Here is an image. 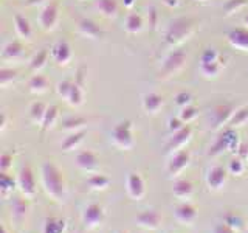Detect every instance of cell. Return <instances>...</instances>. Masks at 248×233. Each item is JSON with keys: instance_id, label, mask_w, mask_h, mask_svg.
<instances>
[{"instance_id": "obj_13", "label": "cell", "mask_w": 248, "mask_h": 233, "mask_svg": "<svg viewBox=\"0 0 248 233\" xmlns=\"http://www.w3.org/2000/svg\"><path fill=\"white\" fill-rule=\"evenodd\" d=\"M227 169L223 166H213L206 174V185L214 191L220 190L227 182Z\"/></svg>"}, {"instance_id": "obj_11", "label": "cell", "mask_w": 248, "mask_h": 233, "mask_svg": "<svg viewBox=\"0 0 248 233\" xmlns=\"http://www.w3.org/2000/svg\"><path fill=\"white\" fill-rule=\"evenodd\" d=\"M137 224L143 229H149V230H155L160 227V224L163 221L161 215L157 212V210H144L138 216H137Z\"/></svg>"}, {"instance_id": "obj_54", "label": "cell", "mask_w": 248, "mask_h": 233, "mask_svg": "<svg viewBox=\"0 0 248 233\" xmlns=\"http://www.w3.org/2000/svg\"><path fill=\"white\" fill-rule=\"evenodd\" d=\"M0 124H2V129L6 128V115L2 114V116H0Z\"/></svg>"}, {"instance_id": "obj_10", "label": "cell", "mask_w": 248, "mask_h": 233, "mask_svg": "<svg viewBox=\"0 0 248 233\" xmlns=\"http://www.w3.org/2000/svg\"><path fill=\"white\" fill-rule=\"evenodd\" d=\"M59 20V10L56 3H50L46 5L42 13L39 14V23L44 30H53L56 27V23Z\"/></svg>"}, {"instance_id": "obj_49", "label": "cell", "mask_w": 248, "mask_h": 233, "mask_svg": "<svg viewBox=\"0 0 248 233\" xmlns=\"http://www.w3.org/2000/svg\"><path fill=\"white\" fill-rule=\"evenodd\" d=\"M213 233H237L234 229H231L230 225H227V224H219V225H216L214 227V230H213Z\"/></svg>"}, {"instance_id": "obj_36", "label": "cell", "mask_w": 248, "mask_h": 233, "mask_svg": "<svg viewBox=\"0 0 248 233\" xmlns=\"http://www.w3.org/2000/svg\"><path fill=\"white\" fill-rule=\"evenodd\" d=\"M46 109H48V107H46L44 103H34L30 109V118L33 120L34 123H42Z\"/></svg>"}, {"instance_id": "obj_20", "label": "cell", "mask_w": 248, "mask_h": 233, "mask_svg": "<svg viewBox=\"0 0 248 233\" xmlns=\"http://www.w3.org/2000/svg\"><path fill=\"white\" fill-rule=\"evenodd\" d=\"M79 31L84 36H87L90 39H101L103 37V30H101L99 25H96V23L90 19H82L79 22Z\"/></svg>"}, {"instance_id": "obj_55", "label": "cell", "mask_w": 248, "mask_h": 233, "mask_svg": "<svg viewBox=\"0 0 248 233\" xmlns=\"http://www.w3.org/2000/svg\"><path fill=\"white\" fill-rule=\"evenodd\" d=\"M244 23H245V25L248 27V14L245 16V17H244Z\"/></svg>"}, {"instance_id": "obj_14", "label": "cell", "mask_w": 248, "mask_h": 233, "mask_svg": "<svg viewBox=\"0 0 248 233\" xmlns=\"http://www.w3.org/2000/svg\"><path fill=\"white\" fill-rule=\"evenodd\" d=\"M228 42L234 49L248 51V28H234L228 33Z\"/></svg>"}, {"instance_id": "obj_16", "label": "cell", "mask_w": 248, "mask_h": 233, "mask_svg": "<svg viewBox=\"0 0 248 233\" xmlns=\"http://www.w3.org/2000/svg\"><path fill=\"white\" fill-rule=\"evenodd\" d=\"M98 157L95 152L92 151H82L76 155V165L78 168H81L82 171H87V173H90V171H95L98 168Z\"/></svg>"}, {"instance_id": "obj_34", "label": "cell", "mask_w": 248, "mask_h": 233, "mask_svg": "<svg viewBox=\"0 0 248 233\" xmlns=\"http://www.w3.org/2000/svg\"><path fill=\"white\" fill-rule=\"evenodd\" d=\"M247 121H248V106L237 109V111L232 114L230 124L232 128H236V126H242V124H245Z\"/></svg>"}, {"instance_id": "obj_44", "label": "cell", "mask_w": 248, "mask_h": 233, "mask_svg": "<svg viewBox=\"0 0 248 233\" xmlns=\"http://www.w3.org/2000/svg\"><path fill=\"white\" fill-rule=\"evenodd\" d=\"M72 87H73V83H72V81H68V80H64V81H61V83L58 84V93H59V95H61L62 98H68Z\"/></svg>"}, {"instance_id": "obj_38", "label": "cell", "mask_w": 248, "mask_h": 233, "mask_svg": "<svg viewBox=\"0 0 248 233\" xmlns=\"http://www.w3.org/2000/svg\"><path fill=\"white\" fill-rule=\"evenodd\" d=\"M84 124H87V120L82 118V116H76V118H68L62 123V129L64 131H76L82 128Z\"/></svg>"}, {"instance_id": "obj_23", "label": "cell", "mask_w": 248, "mask_h": 233, "mask_svg": "<svg viewBox=\"0 0 248 233\" xmlns=\"http://www.w3.org/2000/svg\"><path fill=\"white\" fill-rule=\"evenodd\" d=\"M222 66H223V62H220V58L216 59V61H208V62L202 61L200 62V70H202V73H203L205 76L211 78V76L219 75Z\"/></svg>"}, {"instance_id": "obj_24", "label": "cell", "mask_w": 248, "mask_h": 233, "mask_svg": "<svg viewBox=\"0 0 248 233\" xmlns=\"http://www.w3.org/2000/svg\"><path fill=\"white\" fill-rule=\"evenodd\" d=\"M143 28V17L138 13H130L126 19V31L130 34L140 33Z\"/></svg>"}, {"instance_id": "obj_9", "label": "cell", "mask_w": 248, "mask_h": 233, "mask_svg": "<svg viewBox=\"0 0 248 233\" xmlns=\"http://www.w3.org/2000/svg\"><path fill=\"white\" fill-rule=\"evenodd\" d=\"M127 193L132 199L140 200L144 198L146 194V185L143 177L138 173H129L127 176Z\"/></svg>"}, {"instance_id": "obj_15", "label": "cell", "mask_w": 248, "mask_h": 233, "mask_svg": "<svg viewBox=\"0 0 248 233\" xmlns=\"http://www.w3.org/2000/svg\"><path fill=\"white\" fill-rule=\"evenodd\" d=\"M234 107L231 104H222V106H217L214 111H213V126L214 128H220L222 124L225 123H230L232 114H234Z\"/></svg>"}, {"instance_id": "obj_43", "label": "cell", "mask_w": 248, "mask_h": 233, "mask_svg": "<svg viewBox=\"0 0 248 233\" xmlns=\"http://www.w3.org/2000/svg\"><path fill=\"white\" fill-rule=\"evenodd\" d=\"M192 101V95L189 92H180L175 95V104L180 106V107H186L189 106V103Z\"/></svg>"}, {"instance_id": "obj_6", "label": "cell", "mask_w": 248, "mask_h": 233, "mask_svg": "<svg viewBox=\"0 0 248 233\" xmlns=\"http://www.w3.org/2000/svg\"><path fill=\"white\" fill-rule=\"evenodd\" d=\"M17 186L25 198L31 199L36 196V179L30 166H23L17 179Z\"/></svg>"}, {"instance_id": "obj_35", "label": "cell", "mask_w": 248, "mask_h": 233, "mask_svg": "<svg viewBox=\"0 0 248 233\" xmlns=\"http://www.w3.org/2000/svg\"><path fill=\"white\" fill-rule=\"evenodd\" d=\"M46 59H48V50H46V49H42L33 59H31V62H30V68L33 70V72H37V70H41V68L45 66Z\"/></svg>"}, {"instance_id": "obj_28", "label": "cell", "mask_w": 248, "mask_h": 233, "mask_svg": "<svg viewBox=\"0 0 248 233\" xmlns=\"http://www.w3.org/2000/svg\"><path fill=\"white\" fill-rule=\"evenodd\" d=\"M48 85H50L48 80H46V78L42 76V75H34V76L28 81V87H30V90H31V92H34V93H42V92H45L46 89H48Z\"/></svg>"}, {"instance_id": "obj_5", "label": "cell", "mask_w": 248, "mask_h": 233, "mask_svg": "<svg viewBox=\"0 0 248 233\" xmlns=\"http://www.w3.org/2000/svg\"><path fill=\"white\" fill-rule=\"evenodd\" d=\"M186 62V53L183 50H174L172 53H169L166 59L163 61V66L160 70V78H168L177 73Z\"/></svg>"}, {"instance_id": "obj_27", "label": "cell", "mask_w": 248, "mask_h": 233, "mask_svg": "<svg viewBox=\"0 0 248 233\" xmlns=\"http://www.w3.org/2000/svg\"><path fill=\"white\" fill-rule=\"evenodd\" d=\"M14 25H16V30H17V33L22 37H25V39L31 37V27H30V22L25 19V16L16 14L14 16Z\"/></svg>"}, {"instance_id": "obj_37", "label": "cell", "mask_w": 248, "mask_h": 233, "mask_svg": "<svg viewBox=\"0 0 248 233\" xmlns=\"http://www.w3.org/2000/svg\"><path fill=\"white\" fill-rule=\"evenodd\" d=\"M16 185H17V183H16L13 181V177H10L6 173L0 174V191H2L3 196H6L8 193H11L16 188Z\"/></svg>"}, {"instance_id": "obj_21", "label": "cell", "mask_w": 248, "mask_h": 233, "mask_svg": "<svg viewBox=\"0 0 248 233\" xmlns=\"http://www.w3.org/2000/svg\"><path fill=\"white\" fill-rule=\"evenodd\" d=\"M194 193V186L189 181H177L174 183V196L178 198V199H189Z\"/></svg>"}, {"instance_id": "obj_8", "label": "cell", "mask_w": 248, "mask_h": 233, "mask_svg": "<svg viewBox=\"0 0 248 233\" xmlns=\"http://www.w3.org/2000/svg\"><path fill=\"white\" fill-rule=\"evenodd\" d=\"M189 160H191V154L189 151L182 150L172 155V159L169 160L168 163V173L170 176H178L182 171L189 165Z\"/></svg>"}, {"instance_id": "obj_7", "label": "cell", "mask_w": 248, "mask_h": 233, "mask_svg": "<svg viewBox=\"0 0 248 233\" xmlns=\"http://www.w3.org/2000/svg\"><path fill=\"white\" fill-rule=\"evenodd\" d=\"M104 208L99 204H90L82 213V222L87 229H95L104 221Z\"/></svg>"}, {"instance_id": "obj_19", "label": "cell", "mask_w": 248, "mask_h": 233, "mask_svg": "<svg viewBox=\"0 0 248 233\" xmlns=\"http://www.w3.org/2000/svg\"><path fill=\"white\" fill-rule=\"evenodd\" d=\"M191 135H192V128L186 124L180 131L174 132L172 138H170L168 143V150H178V148H182L191 138Z\"/></svg>"}, {"instance_id": "obj_40", "label": "cell", "mask_w": 248, "mask_h": 233, "mask_svg": "<svg viewBox=\"0 0 248 233\" xmlns=\"http://www.w3.org/2000/svg\"><path fill=\"white\" fill-rule=\"evenodd\" d=\"M228 171H230L231 174H234V176H240L245 171L244 160L239 159V157L230 160V163H228Z\"/></svg>"}, {"instance_id": "obj_45", "label": "cell", "mask_w": 248, "mask_h": 233, "mask_svg": "<svg viewBox=\"0 0 248 233\" xmlns=\"http://www.w3.org/2000/svg\"><path fill=\"white\" fill-rule=\"evenodd\" d=\"M11 166H13V155L8 152L2 154V157H0V169H2V173H6Z\"/></svg>"}, {"instance_id": "obj_3", "label": "cell", "mask_w": 248, "mask_h": 233, "mask_svg": "<svg viewBox=\"0 0 248 233\" xmlns=\"http://www.w3.org/2000/svg\"><path fill=\"white\" fill-rule=\"evenodd\" d=\"M239 148V137H237V132H234L232 129H227L223 131L222 134L217 137V140L214 142V145L209 148L208 154L209 155H217L223 151H237Z\"/></svg>"}, {"instance_id": "obj_32", "label": "cell", "mask_w": 248, "mask_h": 233, "mask_svg": "<svg viewBox=\"0 0 248 233\" xmlns=\"http://www.w3.org/2000/svg\"><path fill=\"white\" fill-rule=\"evenodd\" d=\"M98 8L107 17H112V16L118 13V3H116V0H98Z\"/></svg>"}, {"instance_id": "obj_31", "label": "cell", "mask_w": 248, "mask_h": 233, "mask_svg": "<svg viewBox=\"0 0 248 233\" xmlns=\"http://www.w3.org/2000/svg\"><path fill=\"white\" fill-rule=\"evenodd\" d=\"M22 53H23V45L19 41H13V42L5 45L2 56L3 58H10V59H16V58H19Z\"/></svg>"}, {"instance_id": "obj_48", "label": "cell", "mask_w": 248, "mask_h": 233, "mask_svg": "<svg viewBox=\"0 0 248 233\" xmlns=\"http://www.w3.org/2000/svg\"><path fill=\"white\" fill-rule=\"evenodd\" d=\"M236 152H237L239 159H242L244 162L248 160V143H240Z\"/></svg>"}, {"instance_id": "obj_53", "label": "cell", "mask_w": 248, "mask_h": 233, "mask_svg": "<svg viewBox=\"0 0 248 233\" xmlns=\"http://www.w3.org/2000/svg\"><path fill=\"white\" fill-rule=\"evenodd\" d=\"M123 3H124V6H126V8H132V6H134V3H135V0H123Z\"/></svg>"}, {"instance_id": "obj_4", "label": "cell", "mask_w": 248, "mask_h": 233, "mask_svg": "<svg viewBox=\"0 0 248 233\" xmlns=\"http://www.w3.org/2000/svg\"><path fill=\"white\" fill-rule=\"evenodd\" d=\"M113 143L121 150H130L134 146V134H132V121L126 120L118 123L112 131Z\"/></svg>"}, {"instance_id": "obj_41", "label": "cell", "mask_w": 248, "mask_h": 233, "mask_svg": "<svg viewBox=\"0 0 248 233\" xmlns=\"http://www.w3.org/2000/svg\"><path fill=\"white\" fill-rule=\"evenodd\" d=\"M197 116V109L194 106H186V107H182V112H180V120L186 124L192 121L194 118Z\"/></svg>"}, {"instance_id": "obj_42", "label": "cell", "mask_w": 248, "mask_h": 233, "mask_svg": "<svg viewBox=\"0 0 248 233\" xmlns=\"http://www.w3.org/2000/svg\"><path fill=\"white\" fill-rule=\"evenodd\" d=\"M245 5H247V0H228V2L225 3L223 10L227 14H232V13L239 11L240 8H244Z\"/></svg>"}, {"instance_id": "obj_12", "label": "cell", "mask_w": 248, "mask_h": 233, "mask_svg": "<svg viewBox=\"0 0 248 233\" xmlns=\"http://www.w3.org/2000/svg\"><path fill=\"white\" fill-rule=\"evenodd\" d=\"M174 215H175V219L185 224V225H189L196 221L197 217V210L192 204H188V202H183V204H178L174 210Z\"/></svg>"}, {"instance_id": "obj_51", "label": "cell", "mask_w": 248, "mask_h": 233, "mask_svg": "<svg viewBox=\"0 0 248 233\" xmlns=\"http://www.w3.org/2000/svg\"><path fill=\"white\" fill-rule=\"evenodd\" d=\"M163 3H165L166 6H169V8H174V6H177L178 0H163Z\"/></svg>"}, {"instance_id": "obj_2", "label": "cell", "mask_w": 248, "mask_h": 233, "mask_svg": "<svg viewBox=\"0 0 248 233\" xmlns=\"http://www.w3.org/2000/svg\"><path fill=\"white\" fill-rule=\"evenodd\" d=\"M194 30V22L188 17H177L169 23L165 33V41L168 45H177L188 39Z\"/></svg>"}, {"instance_id": "obj_18", "label": "cell", "mask_w": 248, "mask_h": 233, "mask_svg": "<svg viewBox=\"0 0 248 233\" xmlns=\"http://www.w3.org/2000/svg\"><path fill=\"white\" fill-rule=\"evenodd\" d=\"M165 104V98H163L160 93H147L143 98V109L147 114H157L160 109Z\"/></svg>"}, {"instance_id": "obj_1", "label": "cell", "mask_w": 248, "mask_h": 233, "mask_svg": "<svg viewBox=\"0 0 248 233\" xmlns=\"http://www.w3.org/2000/svg\"><path fill=\"white\" fill-rule=\"evenodd\" d=\"M41 173H42V183L45 191L56 200L64 199L65 185L64 181H62L61 171L58 169V166L53 162H44Z\"/></svg>"}, {"instance_id": "obj_47", "label": "cell", "mask_w": 248, "mask_h": 233, "mask_svg": "<svg viewBox=\"0 0 248 233\" xmlns=\"http://www.w3.org/2000/svg\"><path fill=\"white\" fill-rule=\"evenodd\" d=\"M183 126H185V123L180 120V116H178V118H170V120H169V129L172 131V132L180 131Z\"/></svg>"}, {"instance_id": "obj_17", "label": "cell", "mask_w": 248, "mask_h": 233, "mask_svg": "<svg viewBox=\"0 0 248 233\" xmlns=\"http://www.w3.org/2000/svg\"><path fill=\"white\" fill-rule=\"evenodd\" d=\"M51 56L61 66L67 64V62L72 59V49H70V45L65 41H61L51 49Z\"/></svg>"}, {"instance_id": "obj_29", "label": "cell", "mask_w": 248, "mask_h": 233, "mask_svg": "<svg viewBox=\"0 0 248 233\" xmlns=\"http://www.w3.org/2000/svg\"><path fill=\"white\" fill-rule=\"evenodd\" d=\"M85 137V131H79V132H73L70 134L64 142H62V150L64 151H72L75 148L79 145Z\"/></svg>"}, {"instance_id": "obj_22", "label": "cell", "mask_w": 248, "mask_h": 233, "mask_svg": "<svg viewBox=\"0 0 248 233\" xmlns=\"http://www.w3.org/2000/svg\"><path fill=\"white\" fill-rule=\"evenodd\" d=\"M87 185H89L90 190H95V191L106 190L107 186L110 185V179L104 174H92L87 179Z\"/></svg>"}, {"instance_id": "obj_25", "label": "cell", "mask_w": 248, "mask_h": 233, "mask_svg": "<svg viewBox=\"0 0 248 233\" xmlns=\"http://www.w3.org/2000/svg\"><path fill=\"white\" fill-rule=\"evenodd\" d=\"M67 224L64 219H56V217H48L44 224L42 233H64Z\"/></svg>"}, {"instance_id": "obj_50", "label": "cell", "mask_w": 248, "mask_h": 233, "mask_svg": "<svg viewBox=\"0 0 248 233\" xmlns=\"http://www.w3.org/2000/svg\"><path fill=\"white\" fill-rule=\"evenodd\" d=\"M149 16H151V22H149V25H151L152 28H155V25H157V11H155L154 8H152V10L149 11Z\"/></svg>"}, {"instance_id": "obj_30", "label": "cell", "mask_w": 248, "mask_h": 233, "mask_svg": "<svg viewBox=\"0 0 248 233\" xmlns=\"http://www.w3.org/2000/svg\"><path fill=\"white\" fill-rule=\"evenodd\" d=\"M68 103L72 104L73 107H78L84 103V90H82V85L73 83V87L70 90V95H68Z\"/></svg>"}, {"instance_id": "obj_46", "label": "cell", "mask_w": 248, "mask_h": 233, "mask_svg": "<svg viewBox=\"0 0 248 233\" xmlns=\"http://www.w3.org/2000/svg\"><path fill=\"white\" fill-rule=\"evenodd\" d=\"M27 213V205H25V202H22V200H17L14 204V215L17 216V217H22V216H25Z\"/></svg>"}, {"instance_id": "obj_33", "label": "cell", "mask_w": 248, "mask_h": 233, "mask_svg": "<svg viewBox=\"0 0 248 233\" xmlns=\"http://www.w3.org/2000/svg\"><path fill=\"white\" fill-rule=\"evenodd\" d=\"M223 222L227 224V225H230L231 229H234L237 233L245 227L244 219L239 215H236V213H227V215H225V217H223Z\"/></svg>"}, {"instance_id": "obj_26", "label": "cell", "mask_w": 248, "mask_h": 233, "mask_svg": "<svg viewBox=\"0 0 248 233\" xmlns=\"http://www.w3.org/2000/svg\"><path fill=\"white\" fill-rule=\"evenodd\" d=\"M58 116H59V109H58L56 106H50L48 109H46L45 116H44V120H42V123H41L42 132H45V131H48L50 128H53L54 124H56Z\"/></svg>"}, {"instance_id": "obj_56", "label": "cell", "mask_w": 248, "mask_h": 233, "mask_svg": "<svg viewBox=\"0 0 248 233\" xmlns=\"http://www.w3.org/2000/svg\"><path fill=\"white\" fill-rule=\"evenodd\" d=\"M0 232H2V233H8V232H6V227H5V225H2V229H0Z\"/></svg>"}, {"instance_id": "obj_39", "label": "cell", "mask_w": 248, "mask_h": 233, "mask_svg": "<svg viewBox=\"0 0 248 233\" xmlns=\"http://www.w3.org/2000/svg\"><path fill=\"white\" fill-rule=\"evenodd\" d=\"M16 76H17V72H16V70L2 68L0 70V85H2V87H6L8 84L16 80Z\"/></svg>"}, {"instance_id": "obj_52", "label": "cell", "mask_w": 248, "mask_h": 233, "mask_svg": "<svg viewBox=\"0 0 248 233\" xmlns=\"http://www.w3.org/2000/svg\"><path fill=\"white\" fill-rule=\"evenodd\" d=\"M41 2H44V0H27L25 5H28V6H34V5L41 3Z\"/></svg>"}]
</instances>
